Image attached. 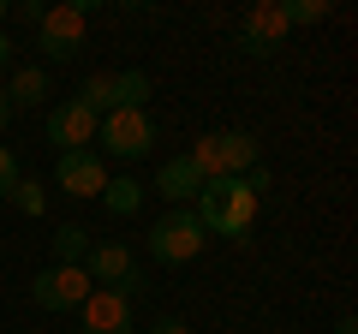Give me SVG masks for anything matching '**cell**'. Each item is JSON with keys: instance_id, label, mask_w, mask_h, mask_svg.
<instances>
[{"instance_id": "obj_1", "label": "cell", "mask_w": 358, "mask_h": 334, "mask_svg": "<svg viewBox=\"0 0 358 334\" xmlns=\"http://www.w3.org/2000/svg\"><path fill=\"white\" fill-rule=\"evenodd\" d=\"M257 203H263V197L245 191V180H203L192 215H197V227H203L209 239H245L251 221H257Z\"/></svg>"}, {"instance_id": "obj_24", "label": "cell", "mask_w": 358, "mask_h": 334, "mask_svg": "<svg viewBox=\"0 0 358 334\" xmlns=\"http://www.w3.org/2000/svg\"><path fill=\"white\" fill-rule=\"evenodd\" d=\"M334 334H358V322H352V317H341V328H334Z\"/></svg>"}, {"instance_id": "obj_16", "label": "cell", "mask_w": 358, "mask_h": 334, "mask_svg": "<svg viewBox=\"0 0 358 334\" xmlns=\"http://www.w3.org/2000/svg\"><path fill=\"white\" fill-rule=\"evenodd\" d=\"M150 102V72H114V108H143Z\"/></svg>"}, {"instance_id": "obj_5", "label": "cell", "mask_w": 358, "mask_h": 334, "mask_svg": "<svg viewBox=\"0 0 358 334\" xmlns=\"http://www.w3.org/2000/svg\"><path fill=\"white\" fill-rule=\"evenodd\" d=\"M36 48L48 54L54 66H66V60H78L84 54V6H42V24H36Z\"/></svg>"}, {"instance_id": "obj_13", "label": "cell", "mask_w": 358, "mask_h": 334, "mask_svg": "<svg viewBox=\"0 0 358 334\" xmlns=\"http://www.w3.org/2000/svg\"><path fill=\"white\" fill-rule=\"evenodd\" d=\"M143 197H150V191H143V185L131 180V173H120V180L108 173V185H102V197H96V203H102L108 215H138V209H143Z\"/></svg>"}, {"instance_id": "obj_9", "label": "cell", "mask_w": 358, "mask_h": 334, "mask_svg": "<svg viewBox=\"0 0 358 334\" xmlns=\"http://www.w3.org/2000/svg\"><path fill=\"white\" fill-rule=\"evenodd\" d=\"M78 310H84V334H131V293L120 286H90Z\"/></svg>"}, {"instance_id": "obj_20", "label": "cell", "mask_w": 358, "mask_h": 334, "mask_svg": "<svg viewBox=\"0 0 358 334\" xmlns=\"http://www.w3.org/2000/svg\"><path fill=\"white\" fill-rule=\"evenodd\" d=\"M24 180V173H18V155L6 150V143H0V203H6V197H13V185Z\"/></svg>"}, {"instance_id": "obj_23", "label": "cell", "mask_w": 358, "mask_h": 334, "mask_svg": "<svg viewBox=\"0 0 358 334\" xmlns=\"http://www.w3.org/2000/svg\"><path fill=\"white\" fill-rule=\"evenodd\" d=\"M6 119H13V102H6V90H0V131H6Z\"/></svg>"}, {"instance_id": "obj_22", "label": "cell", "mask_w": 358, "mask_h": 334, "mask_svg": "<svg viewBox=\"0 0 358 334\" xmlns=\"http://www.w3.org/2000/svg\"><path fill=\"white\" fill-rule=\"evenodd\" d=\"M13 66V42H6V30H0V72Z\"/></svg>"}, {"instance_id": "obj_2", "label": "cell", "mask_w": 358, "mask_h": 334, "mask_svg": "<svg viewBox=\"0 0 358 334\" xmlns=\"http://www.w3.org/2000/svg\"><path fill=\"white\" fill-rule=\"evenodd\" d=\"M185 155H192V167L203 180H239V173H251V167L263 161L251 131H209V138H197Z\"/></svg>"}, {"instance_id": "obj_17", "label": "cell", "mask_w": 358, "mask_h": 334, "mask_svg": "<svg viewBox=\"0 0 358 334\" xmlns=\"http://www.w3.org/2000/svg\"><path fill=\"white\" fill-rule=\"evenodd\" d=\"M78 102H84L96 119H102V114H114V72H96V78H84Z\"/></svg>"}, {"instance_id": "obj_8", "label": "cell", "mask_w": 358, "mask_h": 334, "mask_svg": "<svg viewBox=\"0 0 358 334\" xmlns=\"http://www.w3.org/2000/svg\"><path fill=\"white\" fill-rule=\"evenodd\" d=\"M30 298H36L42 310H78L90 298V275L84 269H66V263H54V269H42L36 281H30Z\"/></svg>"}, {"instance_id": "obj_12", "label": "cell", "mask_w": 358, "mask_h": 334, "mask_svg": "<svg viewBox=\"0 0 358 334\" xmlns=\"http://www.w3.org/2000/svg\"><path fill=\"white\" fill-rule=\"evenodd\" d=\"M155 191H162L173 209H192L197 191H203V173L192 167V155H167V161L155 167Z\"/></svg>"}, {"instance_id": "obj_7", "label": "cell", "mask_w": 358, "mask_h": 334, "mask_svg": "<svg viewBox=\"0 0 358 334\" xmlns=\"http://www.w3.org/2000/svg\"><path fill=\"white\" fill-rule=\"evenodd\" d=\"M84 275H90V286H120V293H131V298L143 293V269L131 263V251H126V245H114V239L90 245Z\"/></svg>"}, {"instance_id": "obj_25", "label": "cell", "mask_w": 358, "mask_h": 334, "mask_svg": "<svg viewBox=\"0 0 358 334\" xmlns=\"http://www.w3.org/2000/svg\"><path fill=\"white\" fill-rule=\"evenodd\" d=\"M0 18H6V0H0Z\"/></svg>"}, {"instance_id": "obj_21", "label": "cell", "mask_w": 358, "mask_h": 334, "mask_svg": "<svg viewBox=\"0 0 358 334\" xmlns=\"http://www.w3.org/2000/svg\"><path fill=\"white\" fill-rule=\"evenodd\" d=\"M150 334H192V328H185L179 317H162V322H150Z\"/></svg>"}, {"instance_id": "obj_6", "label": "cell", "mask_w": 358, "mask_h": 334, "mask_svg": "<svg viewBox=\"0 0 358 334\" xmlns=\"http://www.w3.org/2000/svg\"><path fill=\"white\" fill-rule=\"evenodd\" d=\"M287 30H293L287 24V0H257L251 13L239 18V48L251 54V60H268V54L287 42Z\"/></svg>"}, {"instance_id": "obj_3", "label": "cell", "mask_w": 358, "mask_h": 334, "mask_svg": "<svg viewBox=\"0 0 358 334\" xmlns=\"http://www.w3.org/2000/svg\"><path fill=\"white\" fill-rule=\"evenodd\" d=\"M150 257L155 263H167V269H179V263H192V257H203V245H209V233L197 227V215L192 209H167L162 221L150 227Z\"/></svg>"}, {"instance_id": "obj_10", "label": "cell", "mask_w": 358, "mask_h": 334, "mask_svg": "<svg viewBox=\"0 0 358 334\" xmlns=\"http://www.w3.org/2000/svg\"><path fill=\"white\" fill-rule=\"evenodd\" d=\"M54 185H60L66 197H102L108 161H102L96 150H72V155H60V161H54Z\"/></svg>"}, {"instance_id": "obj_18", "label": "cell", "mask_w": 358, "mask_h": 334, "mask_svg": "<svg viewBox=\"0 0 358 334\" xmlns=\"http://www.w3.org/2000/svg\"><path fill=\"white\" fill-rule=\"evenodd\" d=\"M6 203H13L18 215H30V221H42V215H48V191H42L36 180H18V185H13V197H6Z\"/></svg>"}, {"instance_id": "obj_4", "label": "cell", "mask_w": 358, "mask_h": 334, "mask_svg": "<svg viewBox=\"0 0 358 334\" xmlns=\"http://www.w3.org/2000/svg\"><path fill=\"white\" fill-rule=\"evenodd\" d=\"M96 143H102L96 155L138 161V155L155 150V119L143 114V108H114V114H102V126H96Z\"/></svg>"}, {"instance_id": "obj_11", "label": "cell", "mask_w": 358, "mask_h": 334, "mask_svg": "<svg viewBox=\"0 0 358 334\" xmlns=\"http://www.w3.org/2000/svg\"><path fill=\"white\" fill-rule=\"evenodd\" d=\"M96 126H102V119H96V114H90V108L72 96V102H60V108L48 114V143H54L60 155L90 150V143H96Z\"/></svg>"}, {"instance_id": "obj_15", "label": "cell", "mask_w": 358, "mask_h": 334, "mask_svg": "<svg viewBox=\"0 0 358 334\" xmlns=\"http://www.w3.org/2000/svg\"><path fill=\"white\" fill-rule=\"evenodd\" d=\"M48 245H54V263H66V269H84V257H90V245H96V239H90L78 221H66V227H54Z\"/></svg>"}, {"instance_id": "obj_14", "label": "cell", "mask_w": 358, "mask_h": 334, "mask_svg": "<svg viewBox=\"0 0 358 334\" xmlns=\"http://www.w3.org/2000/svg\"><path fill=\"white\" fill-rule=\"evenodd\" d=\"M6 102H13V114H18V108H42V102H48V72H42V66L13 72V84H6Z\"/></svg>"}, {"instance_id": "obj_19", "label": "cell", "mask_w": 358, "mask_h": 334, "mask_svg": "<svg viewBox=\"0 0 358 334\" xmlns=\"http://www.w3.org/2000/svg\"><path fill=\"white\" fill-rule=\"evenodd\" d=\"M329 0H287V24H322Z\"/></svg>"}]
</instances>
